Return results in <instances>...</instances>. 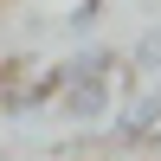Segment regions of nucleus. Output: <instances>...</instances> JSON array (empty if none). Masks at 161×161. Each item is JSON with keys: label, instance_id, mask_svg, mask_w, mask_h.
Segmentation results:
<instances>
[{"label": "nucleus", "instance_id": "obj_1", "mask_svg": "<svg viewBox=\"0 0 161 161\" xmlns=\"http://www.w3.org/2000/svg\"><path fill=\"white\" fill-rule=\"evenodd\" d=\"M110 129L116 142H148L161 136V84L155 77H136V84H123L116 90V110H110Z\"/></svg>", "mask_w": 161, "mask_h": 161}, {"label": "nucleus", "instance_id": "obj_2", "mask_svg": "<svg viewBox=\"0 0 161 161\" xmlns=\"http://www.w3.org/2000/svg\"><path fill=\"white\" fill-rule=\"evenodd\" d=\"M116 77H84V84H58V97H52V110H58V123H71V129H97V123H110V110H116Z\"/></svg>", "mask_w": 161, "mask_h": 161}, {"label": "nucleus", "instance_id": "obj_3", "mask_svg": "<svg viewBox=\"0 0 161 161\" xmlns=\"http://www.w3.org/2000/svg\"><path fill=\"white\" fill-rule=\"evenodd\" d=\"M123 71V58H116V45H77L71 58H58L52 64V84H84V77H116Z\"/></svg>", "mask_w": 161, "mask_h": 161}, {"label": "nucleus", "instance_id": "obj_4", "mask_svg": "<svg viewBox=\"0 0 161 161\" xmlns=\"http://www.w3.org/2000/svg\"><path fill=\"white\" fill-rule=\"evenodd\" d=\"M52 97H58L52 71L45 77H26V84H7L0 90V116H39V110H52Z\"/></svg>", "mask_w": 161, "mask_h": 161}, {"label": "nucleus", "instance_id": "obj_5", "mask_svg": "<svg viewBox=\"0 0 161 161\" xmlns=\"http://www.w3.org/2000/svg\"><path fill=\"white\" fill-rule=\"evenodd\" d=\"M123 71H129V77H161V26H148V32L129 45Z\"/></svg>", "mask_w": 161, "mask_h": 161}, {"label": "nucleus", "instance_id": "obj_6", "mask_svg": "<svg viewBox=\"0 0 161 161\" xmlns=\"http://www.w3.org/2000/svg\"><path fill=\"white\" fill-rule=\"evenodd\" d=\"M97 19H103V0H77V7L64 13V26H71V32H90Z\"/></svg>", "mask_w": 161, "mask_h": 161}, {"label": "nucleus", "instance_id": "obj_7", "mask_svg": "<svg viewBox=\"0 0 161 161\" xmlns=\"http://www.w3.org/2000/svg\"><path fill=\"white\" fill-rule=\"evenodd\" d=\"M7 84H13V64H7V58H0V90H7Z\"/></svg>", "mask_w": 161, "mask_h": 161}, {"label": "nucleus", "instance_id": "obj_8", "mask_svg": "<svg viewBox=\"0 0 161 161\" xmlns=\"http://www.w3.org/2000/svg\"><path fill=\"white\" fill-rule=\"evenodd\" d=\"M155 84H161V77H155Z\"/></svg>", "mask_w": 161, "mask_h": 161}]
</instances>
